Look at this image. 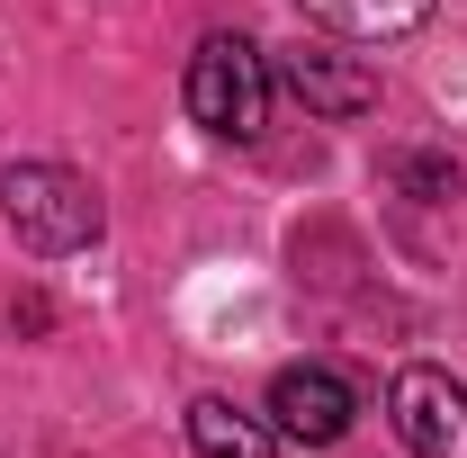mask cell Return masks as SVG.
<instances>
[{
	"label": "cell",
	"mask_w": 467,
	"mask_h": 458,
	"mask_svg": "<svg viewBox=\"0 0 467 458\" xmlns=\"http://www.w3.org/2000/svg\"><path fill=\"white\" fill-rule=\"evenodd\" d=\"M0 225L18 234L27 252H81V243H99L109 225V207H99V189L81 172H63V162H9L0 172Z\"/></svg>",
	"instance_id": "6da1fadb"
},
{
	"label": "cell",
	"mask_w": 467,
	"mask_h": 458,
	"mask_svg": "<svg viewBox=\"0 0 467 458\" xmlns=\"http://www.w3.org/2000/svg\"><path fill=\"white\" fill-rule=\"evenodd\" d=\"M189 117L225 144H261L270 126V63L252 36H207L189 55Z\"/></svg>",
	"instance_id": "7a4b0ae2"
},
{
	"label": "cell",
	"mask_w": 467,
	"mask_h": 458,
	"mask_svg": "<svg viewBox=\"0 0 467 458\" xmlns=\"http://www.w3.org/2000/svg\"><path fill=\"white\" fill-rule=\"evenodd\" d=\"M387 413H396V441L413 458H467V387L450 369H396V387H387Z\"/></svg>",
	"instance_id": "3957f363"
},
{
	"label": "cell",
	"mask_w": 467,
	"mask_h": 458,
	"mask_svg": "<svg viewBox=\"0 0 467 458\" xmlns=\"http://www.w3.org/2000/svg\"><path fill=\"white\" fill-rule=\"evenodd\" d=\"M270 422H279V441L333 450L350 422H359V387H350L342 369H324V359H306V369H279V378H270Z\"/></svg>",
	"instance_id": "277c9868"
},
{
	"label": "cell",
	"mask_w": 467,
	"mask_h": 458,
	"mask_svg": "<svg viewBox=\"0 0 467 458\" xmlns=\"http://www.w3.org/2000/svg\"><path fill=\"white\" fill-rule=\"evenodd\" d=\"M279 81H288L315 117H368V109H378V72H368L359 55H333V46H296V55H279Z\"/></svg>",
	"instance_id": "5b68a950"
},
{
	"label": "cell",
	"mask_w": 467,
	"mask_h": 458,
	"mask_svg": "<svg viewBox=\"0 0 467 458\" xmlns=\"http://www.w3.org/2000/svg\"><path fill=\"white\" fill-rule=\"evenodd\" d=\"M189 450L198 458H279V422H261V413H243L225 396H198L189 404Z\"/></svg>",
	"instance_id": "8992f818"
},
{
	"label": "cell",
	"mask_w": 467,
	"mask_h": 458,
	"mask_svg": "<svg viewBox=\"0 0 467 458\" xmlns=\"http://www.w3.org/2000/svg\"><path fill=\"white\" fill-rule=\"evenodd\" d=\"M315 27H333V36H368V46H387V36H413L422 18H431V0H296Z\"/></svg>",
	"instance_id": "52a82bcc"
}]
</instances>
